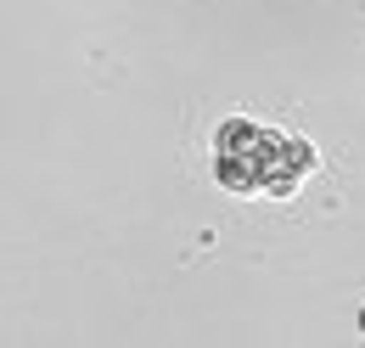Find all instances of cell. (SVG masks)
<instances>
[{
    "label": "cell",
    "mask_w": 365,
    "mask_h": 348,
    "mask_svg": "<svg viewBox=\"0 0 365 348\" xmlns=\"http://www.w3.org/2000/svg\"><path fill=\"white\" fill-rule=\"evenodd\" d=\"M320 158L309 140L281 130H259L247 118H236L220 130V180L230 191H270V197H292L304 185V174H315Z\"/></svg>",
    "instance_id": "6da1fadb"
},
{
    "label": "cell",
    "mask_w": 365,
    "mask_h": 348,
    "mask_svg": "<svg viewBox=\"0 0 365 348\" xmlns=\"http://www.w3.org/2000/svg\"><path fill=\"white\" fill-rule=\"evenodd\" d=\"M360 326H365V314H360Z\"/></svg>",
    "instance_id": "7a4b0ae2"
}]
</instances>
